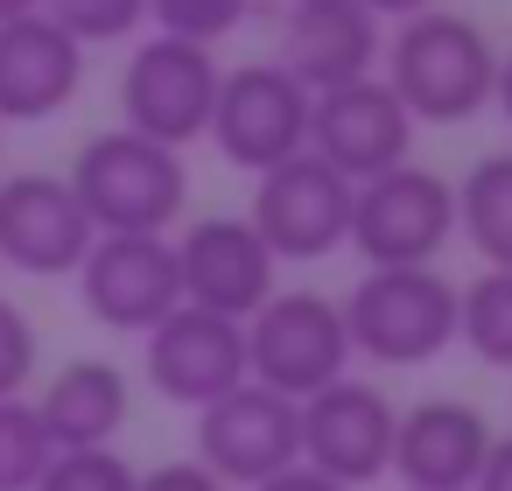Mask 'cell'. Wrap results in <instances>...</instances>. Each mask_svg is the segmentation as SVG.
<instances>
[{"instance_id": "obj_9", "label": "cell", "mask_w": 512, "mask_h": 491, "mask_svg": "<svg viewBox=\"0 0 512 491\" xmlns=\"http://www.w3.org/2000/svg\"><path fill=\"white\" fill-rule=\"evenodd\" d=\"M309 155L330 162L358 190V183L414 162V120L372 71V78H351V85H330L309 99Z\"/></svg>"}, {"instance_id": "obj_25", "label": "cell", "mask_w": 512, "mask_h": 491, "mask_svg": "<svg viewBox=\"0 0 512 491\" xmlns=\"http://www.w3.org/2000/svg\"><path fill=\"white\" fill-rule=\"evenodd\" d=\"M134 463L106 442V449H57L50 470L36 477V491H134Z\"/></svg>"}, {"instance_id": "obj_1", "label": "cell", "mask_w": 512, "mask_h": 491, "mask_svg": "<svg viewBox=\"0 0 512 491\" xmlns=\"http://www.w3.org/2000/svg\"><path fill=\"white\" fill-rule=\"evenodd\" d=\"M379 78L407 106L414 127H463V120H477L491 106L498 50L470 15L428 8V15L393 29V43L379 50Z\"/></svg>"}, {"instance_id": "obj_31", "label": "cell", "mask_w": 512, "mask_h": 491, "mask_svg": "<svg viewBox=\"0 0 512 491\" xmlns=\"http://www.w3.org/2000/svg\"><path fill=\"white\" fill-rule=\"evenodd\" d=\"M491 106L505 113V127H512V50L498 57V78H491Z\"/></svg>"}, {"instance_id": "obj_12", "label": "cell", "mask_w": 512, "mask_h": 491, "mask_svg": "<svg viewBox=\"0 0 512 491\" xmlns=\"http://www.w3.org/2000/svg\"><path fill=\"white\" fill-rule=\"evenodd\" d=\"M197 463L225 484V491H253L281 470L302 463V428H295V400L267 393V386H232L225 400H211L197 414Z\"/></svg>"}, {"instance_id": "obj_17", "label": "cell", "mask_w": 512, "mask_h": 491, "mask_svg": "<svg viewBox=\"0 0 512 491\" xmlns=\"http://www.w3.org/2000/svg\"><path fill=\"white\" fill-rule=\"evenodd\" d=\"M491 456V421L470 400H421L393 421V470L407 491H470Z\"/></svg>"}, {"instance_id": "obj_20", "label": "cell", "mask_w": 512, "mask_h": 491, "mask_svg": "<svg viewBox=\"0 0 512 491\" xmlns=\"http://www.w3.org/2000/svg\"><path fill=\"white\" fill-rule=\"evenodd\" d=\"M456 232L491 274H512V155L470 162V176L456 183Z\"/></svg>"}, {"instance_id": "obj_18", "label": "cell", "mask_w": 512, "mask_h": 491, "mask_svg": "<svg viewBox=\"0 0 512 491\" xmlns=\"http://www.w3.org/2000/svg\"><path fill=\"white\" fill-rule=\"evenodd\" d=\"M85 85V50L50 22V15H15L0 22V127H36L64 113Z\"/></svg>"}, {"instance_id": "obj_27", "label": "cell", "mask_w": 512, "mask_h": 491, "mask_svg": "<svg viewBox=\"0 0 512 491\" xmlns=\"http://www.w3.org/2000/svg\"><path fill=\"white\" fill-rule=\"evenodd\" d=\"M134 491H225L197 456H176V463H155V470H141L134 477Z\"/></svg>"}, {"instance_id": "obj_30", "label": "cell", "mask_w": 512, "mask_h": 491, "mask_svg": "<svg viewBox=\"0 0 512 491\" xmlns=\"http://www.w3.org/2000/svg\"><path fill=\"white\" fill-rule=\"evenodd\" d=\"M358 8H365L372 22H414V15L442 8V0H358Z\"/></svg>"}, {"instance_id": "obj_3", "label": "cell", "mask_w": 512, "mask_h": 491, "mask_svg": "<svg viewBox=\"0 0 512 491\" xmlns=\"http://www.w3.org/2000/svg\"><path fill=\"white\" fill-rule=\"evenodd\" d=\"M337 309L351 358L372 365H435L456 344V281L435 267H365Z\"/></svg>"}, {"instance_id": "obj_29", "label": "cell", "mask_w": 512, "mask_h": 491, "mask_svg": "<svg viewBox=\"0 0 512 491\" xmlns=\"http://www.w3.org/2000/svg\"><path fill=\"white\" fill-rule=\"evenodd\" d=\"M253 491H344V484H330V477H316L309 463H295V470H281V477H267V484H253Z\"/></svg>"}, {"instance_id": "obj_16", "label": "cell", "mask_w": 512, "mask_h": 491, "mask_svg": "<svg viewBox=\"0 0 512 491\" xmlns=\"http://www.w3.org/2000/svg\"><path fill=\"white\" fill-rule=\"evenodd\" d=\"M379 22L358 8V0H288L281 15V71L316 99L330 85H351V78H372L379 71Z\"/></svg>"}, {"instance_id": "obj_19", "label": "cell", "mask_w": 512, "mask_h": 491, "mask_svg": "<svg viewBox=\"0 0 512 491\" xmlns=\"http://www.w3.org/2000/svg\"><path fill=\"white\" fill-rule=\"evenodd\" d=\"M36 414L57 449H106L127 428V372L113 358H71L50 372Z\"/></svg>"}, {"instance_id": "obj_21", "label": "cell", "mask_w": 512, "mask_h": 491, "mask_svg": "<svg viewBox=\"0 0 512 491\" xmlns=\"http://www.w3.org/2000/svg\"><path fill=\"white\" fill-rule=\"evenodd\" d=\"M456 344L491 365V372H512V274H477L470 288H456Z\"/></svg>"}, {"instance_id": "obj_6", "label": "cell", "mask_w": 512, "mask_h": 491, "mask_svg": "<svg viewBox=\"0 0 512 491\" xmlns=\"http://www.w3.org/2000/svg\"><path fill=\"white\" fill-rule=\"evenodd\" d=\"M218 57L204 43H183V36H148L127 71H120V127L127 134H148L162 148H190L204 141L211 127V106H218Z\"/></svg>"}, {"instance_id": "obj_32", "label": "cell", "mask_w": 512, "mask_h": 491, "mask_svg": "<svg viewBox=\"0 0 512 491\" xmlns=\"http://www.w3.org/2000/svg\"><path fill=\"white\" fill-rule=\"evenodd\" d=\"M15 15H43V0H0V22H15Z\"/></svg>"}, {"instance_id": "obj_13", "label": "cell", "mask_w": 512, "mask_h": 491, "mask_svg": "<svg viewBox=\"0 0 512 491\" xmlns=\"http://www.w3.org/2000/svg\"><path fill=\"white\" fill-rule=\"evenodd\" d=\"M141 365H148V386L169 407H197L204 414L211 400H225L232 386H246V330L232 316H211V309L176 302L141 337Z\"/></svg>"}, {"instance_id": "obj_26", "label": "cell", "mask_w": 512, "mask_h": 491, "mask_svg": "<svg viewBox=\"0 0 512 491\" xmlns=\"http://www.w3.org/2000/svg\"><path fill=\"white\" fill-rule=\"evenodd\" d=\"M36 379V323L0 295V400H15Z\"/></svg>"}, {"instance_id": "obj_28", "label": "cell", "mask_w": 512, "mask_h": 491, "mask_svg": "<svg viewBox=\"0 0 512 491\" xmlns=\"http://www.w3.org/2000/svg\"><path fill=\"white\" fill-rule=\"evenodd\" d=\"M470 491H512V435H491V456H484Z\"/></svg>"}, {"instance_id": "obj_8", "label": "cell", "mask_w": 512, "mask_h": 491, "mask_svg": "<svg viewBox=\"0 0 512 491\" xmlns=\"http://www.w3.org/2000/svg\"><path fill=\"white\" fill-rule=\"evenodd\" d=\"M218 155L246 176H267L281 169L288 155L309 148V92L281 71V64H239L218 78V106H211V127Z\"/></svg>"}, {"instance_id": "obj_23", "label": "cell", "mask_w": 512, "mask_h": 491, "mask_svg": "<svg viewBox=\"0 0 512 491\" xmlns=\"http://www.w3.org/2000/svg\"><path fill=\"white\" fill-rule=\"evenodd\" d=\"M43 15L85 50V43H127L148 22V0H43Z\"/></svg>"}, {"instance_id": "obj_10", "label": "cell", "mask_w": 512, "mask_h": 491, "mask_svg": "<svg viewBox=\"0 0 512 491\" xmlns=\"http://www.w3.org/2000/svg\"><path fill=\"white\" fill-rule=\"evenodd\" d=\"M246 225L260 232V246L274 260H295V267L302 260H330L344 246V232H351V183L302 148V155H288L281 169L260 176Z\"/></svg>"}, {"instance_id": "obj_24", "label": "cell", "mask_w": 512, "mask_h": 491, "mask_svg": "<svg viewBox=\"0 0 512 491\" xmlns=\"http://www.w3.org/2000/svg\"><path fill=\"white\" fill-rule=\"evenodd\" d=\"M246 15H253V0H148L155 36H183V43H204V50H218Z\"/></svg>"}, {"instance_id": "obj_11", "label": "cell", "mask_w": 512, "mask_h": 491, "mask_svg": "<svg viewBox=\"0 0 512 491\" xmlns=\"http://www.w3.org/2000/svg\"><path fill=\"white\" fill-rule=\"evenodd\" d=\"M78 295L92 309V323L120 330V337H148L176 302V246L162 232H99L92 253L78 260Z\"/></svg>"}, {"instance_id": "obj_4", "label": "cell", "mask_w": 512, "mask_h": 491, "mask_svg": "<svg viewBox=\"0 0 512 491\" xmlns=\"http://www.w3.org/2000/svg\"><path fill=\"white\" fill-rule=\"evenodd\" d=\"M239 330H246V379L281 400H309L351 372L344 309L316 288H274Z\"/></svg>"}, {"instance_id": "obj_15", "label": "cell", "mask_w": 512, "mask_h": 491, "mask_svg": "<svg viewBox=\"0 0 512 491\" xmlns=\"http://www.w3.org/2000/svg\"><path fill=\"white\" fill-rule=\"evenodd\" d=\"M176 246V281H183V302L190 309H211V316H232V323H246L281 281V260L260 246V232L246 225V218H197V225H183V239H169Z\"/></svg>"}, {"instance_id": "obj_22", "label": "cell", "mask_w": 512, "mask_h": 491, "mask_svg": "<svg viewBox=\"0 0 512 491\" xmlns=\"http://www.w3.org/2000/svg\"><path fill=\"white\" fill-rule=\"evenodd\" d=\"M50 456H57V442H50L36 400L29 393L0 400V491H36V477L50 470Z\"/></svg>"}, {"instance_id": "obj_14", "label": "cell", "mask_w": 512, "mask_h": 491, "mask_svg": "<svg viewBox=\"0 0 512 491\" xmlns=\"http://www.w3.org/2000/svg\"><path fill=\"white\" fill-rule=\"evenodd\" d=\"M92 218L78 211L71 183L50 176V169H22L0 183V260L15 274H36V281H71L78 260L92 253Z\"/></svg>"}, {"instance_id": "obj_2", "label": "cell", "mask_w": 512, "mask_h": 491, "mask_svg": "<svg viewBox=\"0 0 512 491\" xmlns=\"http://www.w3.org/2000/svg\"><path fill=\"white\" fill-rule=\"evenodd\" d=\"M64 183H71L78 211L92 218V232H162L169 239V225H183V204H190V162L127 127L92 134Z\"/></svg>"}, {"instance_id": "obj_5", "label": "cell", "mask_w": 512, "mask_h": 491, "mask_svg": "<svg viewBox=\"0 0 512 491\" xmlns=\"http://www.w3.org/2000/svg\"><path fill=\"white\" fill-rule=\"evenodd\" d=\"M456 239V183L442 169L400 162L351 190V232L344 246L365 267H435Z\"/></svg>"}, {"instance_id": "obj_7", "label": "cell", "mask_w": 512, "mask_h": 491, "mask_svg": "<svg viewBox=\"0 0 512 491\" xmlns=\"http://www.w3.org/2000/svg\"><path fill=\"white\" fill-rule=\"evenodd\" d=\"M393 421L400 407L365 386V379H330L323 393L295 400V428H302V463L344 491H365L393 470Z\"/></svg>"}]
</instances>
